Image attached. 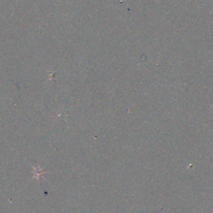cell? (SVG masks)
<instances>
[{
  "label": "cell",
  "instance_id": "obj_1",
  "mask_svg": "<svg viewBox=\"0 0 213 213\" xmlns=\"http://www.w3.org/2000/svg\"><path fill=\"white\" fill-rule=\"evenodd\" d=\"M33 168L34 170V174H33V178L35 179H40V177L44 175V172H43V169L40 168V167H36V166H33Z\"/></svg>",
  "mask_w": 213,
  "mask_h": 213
}]
</instances>
